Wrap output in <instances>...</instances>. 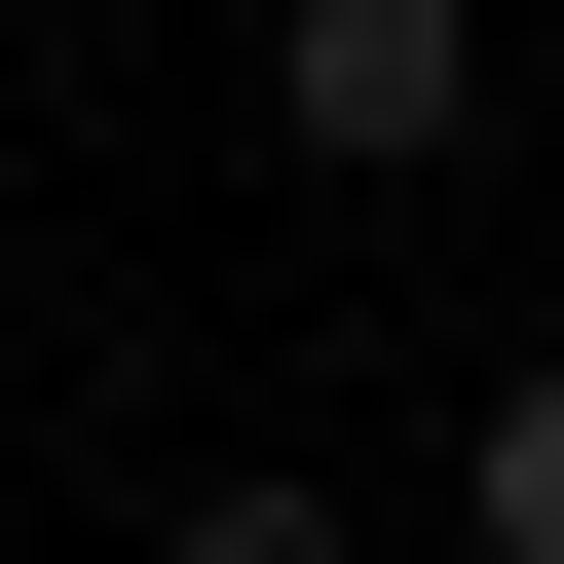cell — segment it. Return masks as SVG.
Returning a JSON list of instances; mask_svg holds the SVG:
<instances>
[{
	"label": "cell",
	"mask_w": 564,
	"mask_h": 564,
	"mask_svg": "<svg viewBox=\"0 0 564 564\" xmlns=\"http://www.w3.org/2000/svg\"><path fill=\"white\" fill-rule=\"evenodd\" d=\"M452 564H564V339H527V377L452 414Z\"/></svg>",
	"instance_id": "2"
},
{
	"label": "cell",
	"mask_w": 564,
	"mask_h": 564,
	"mask_svg": "<svg viewBox=\"0 0 564 564\" xmlns=\"http://www.w3.org/2000/svg\"><path fill=\"white\" fill-rule=\"evenodd\" d=\"M263 151L302 188H452L489 151V0H263Z\"/></svg>",
	"instance_id": "1"
},
{
	"label": "cell",
	"mask_w": 564,
	"mask_h": 564,
	"mask_svg": "<svg viewBox=\"0 0 564 564\" xmlns=\"http://www.w3.org/2000/svg\"><path fill=\"white\" fill-rule=\"evenodd\" d=\"M151 564H377V527H339V489H302V452H226V489H188V527H151Z\"/></svg>",
	"instance_id": "3"
}]
</instances>
